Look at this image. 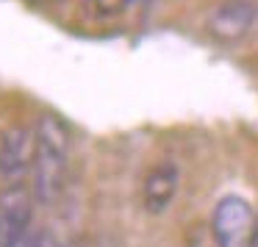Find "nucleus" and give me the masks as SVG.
<instances>
[{
  "mask_svg": "<svg viewBox=\"0 0 258 247\" xmlns=\"http://www.w3.org/2000/svg\"><path fill=\"white\" fill-rule=\"evenodd\" d=\"M36 150H34V192L36 203H53L61 197L64 186H67V164H70V128L64 125V119H58L56 114H42L36 119Z\"/></svg>",
  "mask_w": 258,
  "mask_h": 247,
  "instance_id": "nucleus-1",
  "label": "nucleus"
},
{
  "mask_svg": "<svg viewBox=\"0 0 258 247\" xmlns=\"http://www.w3.org/2000/svg\"><path fill=\"white\" fill-rule=\"evenodd\" d=\"M258 217L252 206L239 195H228L217 203L211 217V230L219 247H252Z\"/></svg>",
  "mask_w": 258,
  "mask_h": 247,
  "instance_id": "nucleus-2",
  "label": "nucleus"
},
{
  "mask_svg": "<svg viewBox=\"0 0 258 247\" xmlns=\"http://www.w3.org/2000/svg\"><path fill=\"white\" fill-rule=\"evenodd\" d=\"M34 200L25 186H9L0 192V247H28Z\"/></svg>",
  "mask_w": 258,
  "mask_h": 247,
  "instance_id": "nucleus-3",
  "label": "nucleus"
},
{
  "mask_svg": "<svg viewBox=\"0 0 258 247\" xmlns=\"http://www.w3.org/2000/svg\"><path fill=\"white\" fill-rule=\"evenodd\" d=\"M255 23V9L250 0H225L206 17V31L217 42H239L250 34Z\"/></svg>",
  "mask_w": 258,
  "mask_h": 247,
  "instance_id": "nucleus-4",
  "label": "nucleus"
},
{
  "mask_svg": "<svg viewBox=\"0 0 258 247\" xmlns=\"http://www.w3.org/2000/svg\"><path fill=\"white\" fill-rule=\"evenodd\" d=\"M180 186V172L172 161H161L147 172L145 186H142V200L150 214H161L169 208V203L175 200Z\"/></svg>",
  "mask_w": 258,
  "mask_h": 247,
  "instance_id": "nucleus-5",
  "label": "nucleus"
},
{
  "mask_svg": "<svg viewBox=\"0 0 258 247\" xmlns=\"http://www.w3.org/2000/svg\"><path fill=\"white\" fill-rule=\"evenodd\" d=\"M36 136L28 128H12L0 136V172L14 175L34 164Z\"/></svg>",
  "mask_w": 258,
  "mask_h": 247,
  "instance_id": "nucleus-6",
  "label": "nucleus"
},
{
  "mask_svg": "<svg viewBox=\"0 0 258 247\" xmlns=\"http://www.w3.org/2000/svg\"><path fill=\"white\" fill-rule=\"evenodd\" d=\"M134 0H92V9H95L100 17H117L125 9L131 6Z\"/></svg>",
  "mask_w": 258,
  "mask_h": 247,
  "instance_id": "nucleus-7",
  "label": "nucleus"
},
{
  "mask_svg": "<svg viewBox=\"0 0 258 247\" xmlns=\"http://www.w3.org/2000/svg\"><path fill=\"white\" fill-rule=\"evenodd\" d=\"M28 247H67L61 239H56L53 233H39L28 241Z\"/></svg>",
  "mask_w": 258,
  "mask_h": 247,
  "instance_id": "nucleus-8",
  "label": "nucleus"
},
{
  "mask_svg": "<svg viewBox=\"0 0 258 247\" xmlns=\"http://www.w3.org/2000/svg\"><path fill=\"white\" fill-rule=\"evenodd\" d=\"M28 3H47V0H28Z\"/></svg>",
  "mask_w": 258,
  "mask_h": 247,
  "instance_id": "nucleus-9",
  "label": "nucleus"
}]
</instances>
